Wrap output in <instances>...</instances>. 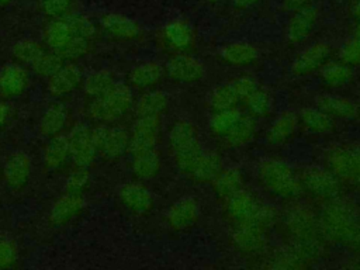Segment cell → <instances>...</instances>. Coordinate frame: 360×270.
I'll use <instances>...</instances> for the list:
<instances>
[{"label": "cell", "instance_id": "obj_61", "mask_svg": "<svg viewBox=\"0 0 360 270\" xmlns=\"http://www.w3.org/2000/svg\"><path fill=\"white\" fill-rule=\"evenodd\" d=\"M0 155H1V145H0Z\"/></svg>", "mask_w": 360, "mask_h": 270}, {"label": "cell", "instance_id": "obj_22", "mask_svg": "<svg viewBox=\"0 0 360 270\" xmlns=\"http://www.w3.org/2000/svg\"><path fill=\"white\" fill-rule=\"evenodd\" d=\"M329 55V46L325 42H315L307 49H304L292 62L291 70L295 76H304L325 62V59Z\"/></svg>", "mask_w": 360, "mask_h": 270}, {"label": "cell", "instance_id": "obj_26", "mask_svg": "<svg viewBox=\"0 0 360 270\" xmlns=\"http://www.w3.org/2000/svg\"><path fill=\"white\" fill-rule=\"evenodd\" d=\"M115 84L114 75L107 69H97L83 76L82 90L87 100L104 96Z\"/></svg>", "mask_w": 360, "mask_h": 270}, {"label": "cell", "instance_id": "obj_18", "mask_svg": "<svg viewBox=\"0 0 360 270\" xmlns=\"http://www.w3.org/2000/svg\"><path fill=\"white\" fill-rule=\"evenodd\" d=\"M120 201L132 212L145 214L153 207L152 193L141 183H125L118 190Z\"/></svg>", "mask_w": 360, "mask_h": 270}, {"label": "cell", "instance_id": "obj_5", "mask_svg": "<svg viewBox=\"0 0 360 270\" xmlns=\"http://www.w3.org/2000/svg\"><path fill=\"white\" fill-rule=\"evenodd\" d=\"M68 143L70 149V162L73 166L90 167L98 156L97 148L91 138V128L87 124H75L68 135Z\"/></svg>", "mask_w": 360, "mask_h": 270}, {"label": "cell", "instance_id": "obj_12", "mask_svg": "<svg viewBox=\"0 0 360 270\" xmlns=\"http://www.w3.org/2000/svg\"><path fill=\"white\" fill-rule=\"evenodd\" d=\"M260 207L262 204L243 188L225 198V211L235 222H256Z\"/></svg>", "mask_w": 360, "mask_h": 270}, {"label": "cell", "instance_id": "obj_44", "mask_svg": "<svg viewBox=\"0 0 360 270\" xmlns=\"http://www.w3.org/2000/svg\"><path fill=\"white\" fill-rule=\"evenodd\" d=\"M91 174L89 172V167H82V166H73V169L68 173L63 188L68 193H76V194H83V191L87 188L90 184Z\"/></svg>", "mask_w": 360, "mask_h": 270}, {"label": "cell", "instance_id": "obj_41", "mask_svg": "<svg viewBox=\"0 0 360 270\" xmlns=\"http://www.w3.org/2000/svg\"><path fill=\"white\" fill-rule=\"evenodd\" d=\"M65 18L68 20V22L70 24L73 32L77 35V37H82V38H86L89 41H94L96 37H97V27H96V22L84 15V14H80V13H68L65 15Z\"/></svg>", "mask_w": 360, "mask_h": 270}, {"label": "cell", "instance_id": "obj_4", "mask_svg": "<svg viewBox=\"0 0 360 270\" xmlns=\"http://www.w3.org/2000/svg\"><path fill=\"white\" fill-rule=\"evenodd\" d=\"M91 138L104 160H117L128 152L129 132L121 127L98 124L91 128Z\"/></svg>", "mask_w": 360, "mask_h": 270}, {"label": "cell", "instance_id": "obj_9", "mask_svg": "<svg viewBox=\"0 0 360 270\" xmlns=\"http://www.w3.org/2000/svg\"><path fill=\"white\" fill-rule=\"evenodd\" d=\"M30 86V73L24 65L8 62L0 66V97L11 100L25 93Z\"/></svg>", "mask_w": 360, "mask_h": 270}, {"label": "cell", "instance_id": "obj_57", "mask_svg": "<svg viewBox=\"0 0 360 270\" xmlns=\"http://www.w3.org/2000/svg\"><path fill=\"white\" fill-rule=\"evenodd\" d=\"M353 14H354V17H357L359 20H360V0H356V3L353 4Z\"/></svg>", "mask_w": 360, "mask_h": 270}, {"label": "cell", "instance_id": "obj_40", "mask_svg": "<svg viewBox=\"0 0 360 270\" xmlns=\"http://www.w3.org/2000/svg\"><path fill=\"white\" fill-rule=\"evenodd\" d=\"M63 63L65 60L58 53L46 49L30 68L38 77L48 79L56 73L63 66Z\"/></svg>", "mask_w": 360, "mask_h": 270}, {"label": "cell", "instance_id": "obj_21", "mask_svg": "<svg viewBox=\"0 0 360 270\" xmlns=\"http://www.w3.org/2000/svg\"><path fill=\"white\" fill-rule=\"evenodd\" d=\"M198 218V204L193 197L177 200L167 211L166 219L170 228L180 231L191 226Z\"/></svg>", "mask_w": 360, "mask_h": 270}, {"label": "cell", "instance_id": "obj_56", "mask_svg": "<svg viewBox=\"0 0 360 270\" xmlns=\"http://www.w3.org/2000/svg\"><path fill=\"white\" fill-rule=\"evenodd\" d=\"M349 246H353V248H356L357 250H360V229H359V232L354 235V238H353V240L350 242Z\"/></svg>", "mask_w": 360, "mask_h": 270}, {"label": "cell", "instance_id": "obj_32", "mask_svg": "<svg viewBox=\"0 0 360 270\" xmlns=\"http://www.w3.org/2000/svg\"><path fill=\"white\" fill-rule=\"evenodd\" d=\"M221 172V159L215 152L204 150L197 160L194 169L191 170L190 176L200 183L212 181L215 176Z\"/></svg>", "mask_w": 360, "mask_h": 270}, {"label": "cell", "instance_id": "obj_15", "mask_svg": "<svg viewBox=\"0 0 360 270\" xmlns=\"http://www.w3.org/2000/svg\"><path fill=\"white\" fill-rule=\"evenodd\" d=\"M165 70L170 79L190 83L202 77L204 65L190 55H176L167 60Z\"/></svg>", "mask_w": 360, "mask_h": 270}, {"label": "cell", "instance_id": "obj_3", "mask_svg": "<svg viewBox=\"0 0 360 270\" xmlns=\"http://www.w3.org/2000/svg\"><path fill=\"white\" fill-rule=\"evenodd\" d=\"M262 184L273 194L294 198L301 193V181L294 170L278 159H264L257 169Z\"/></svg>", "mask_w": 360, "mask_h": 270}, {"label": "cell", "instance_id": "obj_11", "mask_svg": "<svg viewBox=\"0 0 360 270\" xmlns=\"http://www.w3.org/2000/svg\"><path fill=\"white\" fill-rule=\"evenodd\" d=\"M83 208H84L83 194L65 191L52 202L48 214V221L53 226L66 225L79 214H82Z\"/></svg>", "mask_w": 360, "mask_h": 270}, {"label": "cell", "instance_id": "obj_55", "mask_svg": "<svg viewBox=\"0 0 360 270\" xmlns=\"http://www.w3.org/2000/svg\"><path fill=\"white\" fill-rule=\"evenodd\" d=\"M233 4L239 8H248V7H252L255 6L256 3H259L260 0H232Z\"/></svg>", "mask_w": 360, "mask_h": 270}, {"label": "cell", "instance_id": "obj_19", "mask_svg": "<svg viewBox=\"0 0 360 270\" xmlns=\"http://www.w3.org/2000/svg\"><path fill=\"white\" fill-rule=\"evenodd\" d=\"M316 8L309 6H305L302 8L295 10L294 15L291 17L287 28H285V35L287 39L292 44L304 41L312 31L316 22Z\"/></svg>", "mask_w": 360, "mask_h": 270}, {"label": "cell", "instance_id": "obj_20", "mask_svg": "<svg viewBox=\"0 0 360 270\" xmlns=\"http://www.w3.org/2000/svg\"><path fill=\"white\" fill-rule=\"evenodd\" d=\"M69 160H70V149H69L66 135L59 134L56 136L48 138V142L42 150L44 166L51 172H56L63 169Z\"/></svg>", "mask_w": 360, "mask_h": 270}, {"label": "cell", "instance_id": "obj_1", "mask_svg": "<svg viewBox=\"0 0 360 270\" xmlns=\"http://www.w3.org/2000/svg\"><path fill=\"white\" fill-rule=\"evenodd\" d=\"M319 229L326 238L350 245L360 229L359 214L349 201L333 197L321 212Z\"/></svg>", "mask_w": 360, "mask_h": 270}, {"label": "cell", "instance_id": "obj_45", "mask_svg": "<svg viewBox=\"0 0 360 270\" xmlns=\"http://www.w3.org/2000/svg\"><path fill=\"white\" fill-rule=\"evenodd\" d=\"M321 76L328 84L339 86V84L349 82V79L352 76V69L346 63L332 62L322 68Z\"/></svg>", "mask_w": 360, "mask_h": 270}, {"label": "cell", "instance_id": "obj_6", "mask_svg": "<svg viewBox=\"0 0 360 270\" xmlns=\"http://www.w3.org/2000/svg\"><path fill=\"white\" fill-rule=\"evenodd\" d=\"M160 132V115H136L129 131L131 155L155 149Z\"/></svg>", "mask_w": 360, "mask_h": 270}, {"label": "cell", "instance_id": "obj_10", "mask_svg": "<svg viewBox=\"0 0 360 270\" xmlns=\"http://www.w3.org/2000/svg\"><path fill=\"white\" fill-rule=\"evenodd\" d=\"M31 158L24 150H15L10 153L3 165V180L7 187L13 190H21L27 186L31 177Z\"/></svg>", "mask_w": 360, "mask_h": 270}, {"label": "cell", "instance_id": "obj_42", "mask_svg": "<svg viewBox=\"0 0 360 270\" xmlns=\"http://www.w3.org/2000/svg\"><path fill=\"white\" fill-rule=\"evenodd\" d=\"M198 138L195 127L188 121H177L169 131V148L170 150Z\"/></svg>", "mask_w": 360, "mask_h": 270}, {"label": "cell", "instance_id": "obj_8", "mask_svg": "<svg viewBox=\"0 0 360 270\" xmlns=\"http://www.w3.org/2000/svg\"><path fill=\"white\" fill-rule=\"evenodd\" d=\"M83 72L75 62H65L63 66L46 79V91L53 98L72 94L82 86Z\"/></svg>", "mask_w": 360, "mask_h": 270}, {"label": "cell", "instance_id": "obj_38", "mask_svg": "<svg viewBox=\"0 0 360 270\" xmlns=\"http://www.w3.org/2000/svg\"><path fill=\"white\" fill-rule=\"evenodd\" d=\"M300 118L302 121V124L318 134L322 132H328L329 129H332L333 127V118L332 115H329L328 112L322 111L321 108H312V107H307L304 110H301Z\"/></svg>", "mask_w": 360, "mask_h": 270}, {"label": "cell", "instance_id": "obj_60", "mask_svg": "<svg viewBox=\"0 0 360 270\" xmlns=\"http://www.w3.org/2000/svg\"><path fill=\"white\" fill-rule=\"evenodd\" d=\"M208 1H212V3H214V1H218V0H208Z\"/></svg>", "mask_w": 360, "mask_h": 270}, {"label": "cell", "instance_id": "obj_30", "mask_svg": "<svg viewBox=\"0 0 360 270\" xmlns=\"http://www.w3.org/2000/svg\"><path fill=\"white\" fill-rule=\"evenodd\" d=\"M256 134V122L252 117L240 115L236 124L224 135L225 143L231 148H239L249 143Z\"/></svg>", "mask_w": 360, "mask_h": 270}, {"label": "cell", "instance_id": "obj_52", "mask_svg": "<svg viewBox=\"0 0 360 270\" xmlns=\"http://www.w3.org/2000/svg\"><path fill=\"white\" fill-rule=\"evenodd\" d=\"M11 112H13L11 105L6 100L1 98L0 100V129L7 124V121L11 117Z\"/></svg>", "mask_w": 360, "mask_h": 270}, {"label": "cell", "instance_id": "obj_16", "mask_svg": "<svg viewBox=\"0 0 360 270\" xmlns=\"http://www.w3.org/2000/svg\"><path fill=\"white\" fill-rule=\"evenodd\" d=\"M264 228L256 222H236L232 231V240L243 252L256 253L264 246Z\"/></svg>", "mask_w": 360, "mask_h": 270}, {"label": "cell", "instance_id": "obj_48", "mask_svg": "<svg viewBox=\"0 0 360 270\" xmlns=\"http://www.w3.org/2000/svg\"><path fill=\"white\" fill-rule=\"evenodd\" d=\"M270 267H278V269H300L308 266L290 246L281 252H278L274 257H271Z\"/></svg>", "mask_w": 360, "mask_h": 270}, {"label": "cell", "instance_id": "obj_58", "mask_svg": "<svg viewBox=\"0 0 360 270\" xmlns=\"http://www.w3.org/2000/svg\"><path fill=\"white\" fill-rule=\"evenodd\" d=\"M354 37H356V38H360V22L354 27Z\"/></svg>", "mask_w": 360, "mask_h": 270}, {"label": "cell", "instance_id": "obj_37", "mask_svg": "<svg viewBox=\"0 0 360 270\" xmlns=\"http://www.w3.org/2000/svg\"><path fill=\"white\" fill-rule=\"evenodd\" d=\"M163 37L167 41V44L176 49H186L191 41L193 34L188 25L184 21H170L163 28Z\"/></svg>", "mask_w": 360, "mask_h": 270}, {"label": "cell", "instance_id": "obj_29", "mask_svg": "<svg viewBox=\"0 0 360 270\" xmlns=\"http://www.w3.org/2000/svg\"><path fill=\"white\" fill-rule=\"evenodd\" d=\"M298 117L292 111H283L270 125L267 131V141L273 145L285 142L295 131Z\"/></svg>", "mask_w": 360, "mask_h": 270}, {"label": "cell", "instance_id": "obj_53", "mask_svg": "<svg viewBox=\"0 0 360 270\" xmlns=\"http://www.w3.org/2000/svg\"><path fill=\"white\" fill-rule=\"evenodd\" d=\"M314 0H284L283 7L288 11H295L298 8H302L305 6H309Z\"/></svg>", "mask_w": 360, "mask_h": 270}, {"label": "cell", "instance_id": "obj_35", "mask_svg": "<svg viewBox=\"0 0 360 270\" xmlns=\"http://www.w3.org/2000/svg\"><path fill=\"white\" fill-rule=\"evenodd\" d=\"M167 107V96L159 90H150L143 93L136 104V115H160Z\"/></svg>", "mask_w": 360, "mask_h": 270}, {"label": "cell", "instance_id": "obj_47", "mask_svg": "<svg viewBox=\"0 0 360 270\" xmlns=\"http://www.w3.org/2000/svg\"><path fill=\"white\" fill-rule=\"evenodd\" d=\"M38 6L45 17L53 20L70 13L73 0H38Z\"/></svg>", "mask_w": 360, "mask_h": 270}, {"label": "cell", "instance_id": "obj_27", "mask_svg": "<svg viewBox=\"0 0 360 270\" xmlns=\"http://www.w3.org/2000/svg\"><path fill=\"white\" fill-rule=\"evenodd\" d=\"M131 170L132 174L139 180H148L155 177L160 170V156L156 149L132 155Z\"/></svg>", "mask_w": 360, "mask_h": 270}, {"label": "cell", "instance_id": "obj_17", "mask_svg": "<svg viewBox=\"0 0 360 270\" xmlns=\"http://www.w3.org/2000/svg\"><path fill=\"white\" fill-rule=\"evenodd\" d=\"M69 121V110L63 103L55 101L49 104L39 121H38V132L44 138H52L62 134Z\"/></svg>", "mask_w": 360, "mask_h": 270}, {"label": "cell", "instance_id": "obj_28", "mask_svg": "<svg viewBox=\"0 0 360 270\" xmlns=\"http://www.w3.org/2000/svg\"><path fill=\"white\" fill-rule=\"evenodd\" d=\"M316 105L322 111L328 112L332 117L340 118H354L357 115V107L353 101L346 97L333 96V94H322L316 98Z\"/></svg>", "mask_w": 360, "mask_h": 270}, {"label": "cell", "instance_id": "obj_31", "mask_svg": "<svg viewBox=\"0 0 360 270\" xmlns=\"http://www.w3.org/2000/svg\"><path fill=\"white\" fill-rule=\"evenodd\" d=\"M219 55L231 65H248L257 59V49L248 42H232L221 48Z\"/></svg>", "mask_w": 360, "mask_h": 270}, {"label": "cell", "instance_id": "obj_14", "mask_svg": "<svg viewBox=\"0 0 360 270\" xmlns=\"http://www.w3.org/2000/svg\"><path fill=\"white\" fill-rule=\"evenodd\" d=\"M285 224L294 238L318 236L319 221L315 214L302 205H294L285 214Z\"/></svg>", "mask_w": 360, "mask_h": 270}, {"label": "cell", "instance_id": "obj_51", "mask_svg": "<svg viewBox=\"0 0 360 270\" xmlns=\"http://www.w3.org/2000/svg\"><path fill=\"white\" fill-rule=\"evenodd\" d=\"M231 84H232L233 90L236 91L239 100L240 98L246 100L259 87L257 83L252 77H249V76H240V77L232 80Z\"/></svg>", "mask_w": 360, "mask_h": 270}, {"label": "cell", "instance_id": "obj_2", "mask_svg": "<svg viewBox=\"0 0 360 270\" xmlns=\"http://www.w3.org/2000/svg\"><path fill=\"white\" fill-rule=\"evenodd\" d=\"M134 105V94L128 84L117 83L101 97L87 100L84 115L97 124H111L122 118Z\"/></svg>", "mask_w": 360, "mask_h": 270}, {"label": "cell", "instance_id": "obj_24", "mask_svg": "<svg viewBox=\"0 0 360 270\" xmlns=\"http://www.w3.org/2000/svg\"><path fill=\"white\" fill-rule=\"evenodd\" d=\"M75 37L77 35L73 32L65 15L51 20L44 28V44L49 51H53L55 53H59L63 46Z\"/></svg>", "mask_w": 360, "mask_h": 270}, {"label": "cell", "instance_id": "obj_50", "mask_svg": "<svg viewBox=\"0 0 360 270\" xmlns=\"http://www.w3.org/2000/svg\"><path fill=\"white\" fill-rule=\"evenodd\" d=\"M340 58L346 65L360 63V38L349 39L340 49Z\"/></svg>", "mask_w": 360, "mask_h": 270}, {"label": "cell", "instance_id": "obj_7", "mask_svg": "<svg viewBox=\"0 0 360 270\" xmlns=\"http://www.w3.org/2000/svg\"><path fill=\"white\" fill-rule=\"evenodd\" d=\"M301 184L307 187L314 195L321 198H333L339 194V179L329 170L318 166L307 167L301 174Z\"/></svg>", "mask_w": 360, "mask_h": 270}, {"label": "cell", "instance_id": "obj_25", "mask_svg": "<svg viewBox=\"0 0 360 270\" xmlns=\"http://www.w3.org/2000/svg\"><path fill=\"white\" fill-rule=\"evenodd\" d=\"M163 72L165 68L158 62H142L129 70L128 82L135 89H149L160 82Z\"/></svg>", "mask_w": 360, "mask_h": 270}, {"label": "cell", "instance_id": "obj_39", "mask_svg": "<svg viewBox=\"0 0 360 270\" xmlns=\"http://www.w3.org/2000/svg\"><path fill=\"white\" fill-rule=\"evenodd\" d=\"M239 97L236 94V91L233 90L231 82L222 86L215 87L210 97H208V103L210 107L214 111H222V110H229V108H235L236 103H238Z\"/></svg>", "mask_w": 360, "mask_h": 270}, {"label": "cell", "instance_id": "obj_33", "mask_svg": "<svg viewBox=\"0 0 360 270\" xmlns=\"http://www.w3.org/2000/svg\"><path fill=\"white\" fill-rule=\"evenodd\" d=\"M202 152H204V149L200 143V139L195 138V139L179 146L177 149L172 150V155L174 158V162H176L177 167L183 173L190 174Z\"/></svg>", "mask_w": 360, "mask_h": 270}, {"label": "cell", "instance_id": "obj_43", "mask_svg": "<svg viewBox=\"0 0 360 270\" xmlns=\"http://www.w3.org/2000/svg\"><path fill=\"white\" fill-rule=\"evenodd\" d=\"M240 112L236 108L215 111L210 118V128L215 135H225L240 118Z\"/></svg>", "mask_w": 360, "mask_h": 270}, {"label": "cell", "instance_id": "obj_34", "mask_svg": "<svg viewBox=\"0 0 360 270\" xmlns=\"http://www.w3.org/2000/svg\"><path fill=\"white\" fill-rule=\"evenodd\" d=\"M45 51V46L38 41L31 38H22L14 42L11 48V55L14 58V62L24 66H31Z\"/></svg>", "mask_w": 360, "mask_h": 270}, {"label": "cell", "instance_id": "obj_46", "mask_svg": "<svg viewBox=\"0 0 360 270\" xmlns=\"http://www.w3.org/2000/svg\"><path fill=\"white\" fill-rule=\"evenodd\" d=\"M245 101L248 110L255 117H264L271 111V97L266 90L260 87H257Z\"/></svg>", "mask_w": 360, "mask_h": 270}, {"label": "cell", "instance_id": "obj_13", "mask_svg": "<svg viewBox=\"0 0 360 270\" xmlns=\"http://www.w3.org/2000/svg\"><path fill=\"white\" fill-rule=\"evenodd\" d=\"M101 30L111 38L121 41H131L141 35L139 24L124 14L107 13L100 18Z\"/></svg>", "mask_w": 360, "mask_h": 270}, {"label": "cell", "instance_id": "obj_54", "mask_svg": "<svg viewBox=\"0 0 360 270\" xmlns=\"http://www.w3.org/2000/svg\"><path fill=\"white\" fill-rule=\"evenodd\" d=\"M353 156H354V176H353V181H356L360 186V146L353 149Z\"/></svg>", "mask_w": 360, "mask_h": 270}, {"label": "cell", "instance_id": "obj_49", "mask_svg": "<svg viewBox=\"0 0 360 270\" xmlns=\"http://www.w3.org/2000/svg\"><path fill=\"white\" fill-rule=\"evenodd\" d=\"M18 260V246L4 235H0V270L13 267Z\"/></svg>", "mask_w": 360, "mask_h": 270}, {"label": "cell", "instance_id": "obj_59", "mask_svg": "<svg viewBox=\"0 0 360 270\" xmlns=\"http://www.w3.org/2000/svg\"><path fill=\"white\" fill-rule=\"evenodd\" d=\"M13 0H0V6H6V4H8V3H11Z\"/></svg>", "mask_w": 360, "mask_h": 270}, {"label": "cell", "instance_id": "obj_62", "mask_svg": "<svg viewBox=\"0 0 360 270\" xmlns=\"http://www.w3.org/2000/svg\"><path fill=\"white\" fill-rule=\"evenodd\" d=\"M338 1H340V0H338Z\"/></svg>", "mask_w": 360, "mask_h": 270}, {"label": "cell", "instance_id": "obj_23", "mask_svg": "<svg viewBox=\"0 0 360 270\" xmlns=\"http://www.w3.org/2000/svg\"><path fill=\"white\" fill-rule=\"evenodd\" d=\"M328 169L339 180H353L354 176V156L353 149L343 146H332L326 153Z\"/></svg>", "mask_w": 360, "mask_h": 270}, {"label": "cell", "instance_id": "obj_36", "mask_svg": "<svg viewBox=\"0 0 360 270\" xmlns=\"http://www.w3.org/2000/svg\"><path fill=\"white\" fill-rule=\"evenodd\" d=\"M215 193L224 200L242 188V174L238 169H224L212 180Z\"/></svg>", "mask_w": 360, "mask_h": 270}]
</instances>
